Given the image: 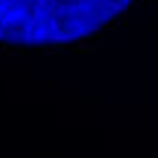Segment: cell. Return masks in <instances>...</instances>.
I'll list each match as a JSON object with an SVG mask.
<instances>
[{
  "label": "cell",
  "mask_w": 158,
  "mask_h": 158,
  "mask_svg": "<svg viewBox=\"0 0 158 158\" xmlns=\"http://www.w3.org/2000/svg\"><path fill=\"white\" fill-rule=\"evenodd\" d=\"M131 0H0V43L55 49L94 37Z\"/></svg>",
  "instance_id": "6da1fadb"
}]
</instances>
